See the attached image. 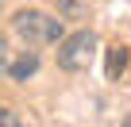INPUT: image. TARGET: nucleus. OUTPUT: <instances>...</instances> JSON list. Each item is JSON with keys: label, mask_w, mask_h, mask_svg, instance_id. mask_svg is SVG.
Segmentation results:
<instances>
[{"label": "nucleus", "mask_w": 131, "mask_h": 127, "mask_svg": "<svg viewBox=\"0 0 131 127\" xmlns=\"http://www.w3.org/2000/svg\"><path fill=\"white\" fill-rule=\"evenodd\" d=\"M12 31H16V35H19L27 46H50V42H58V39L66 35L62 19H54V16L39 12V8L16 12V19H12Z\"/></svg>", "instance_id": "obj_1"}, {"label": "nucleus", "mask_w": 131, "mask_h": 127, "mask_svg": "<svg viewBox=\"0 0 131 127\" xmlns=\"http://www.w3.org/2000/svg\"><path fill=\"white\" fill-rule=\"evenodd\" d=\"M93 50H96V35H93V31L62 35V39H58V66H62L66 73H81V70H89Z\"/></svg>", "instance_id": "obj_2"}, {"label": "nucleus", "mask_w": 131, "mask_h": 127, "mask_svg": "<svg viewBox=\"0 0 131 127\" xmlns=\"http://www.w3.org/2000/svg\"><path fill=\"white\" fill-rule=\"evenodd\" d=\"M35 70H39V54H35V50H27V54H19L16 62H8V77H12V81H27V77H35Z\"/></svg>", "instance_id": "obj_3"}, {"label": "nucleus", "mask_w": 131, "mask_h": 127, "mask_svg": "<svg viewBox=\"0 0 131 127\" xmlns=\"http://www.w3.org/2000/svg\"><path fill=\"white\" fill-rule=\"evenodd\" d=\"M123 70H127V46H108V54H104V73H108V81H119L123 77Z\"/></svg>", "instance_id": "obj_4"}, {"label": "nucleus", "mask_w": 131, "mask_h": 127, "mask_svg": "<svg viewBox=\"0 0 131 127\" xmlns=\"http://www.w3.org/2000/svg\"><path fill=\"white\" fill-rule=\"evenodd\" d=\"M8 62H12V50H8V39L0 35V77L8 73Z\"/></svg>", "instance_id": "obj_5"}, {"label": "nucleus", "mask_w": 131, "mask_h": 127, "mask_svg": "<svg viewBox=\"0 0 131 127\" xmlns=\"http://www.w3.org/2000/svg\"><path fill=\"white\" fill-rule=\"evenodd\" d=\"M16 123H19V119H16L8 108H0V127H16Z\"/></svg>", "instance_id": "obj_6"}]
</instances>
